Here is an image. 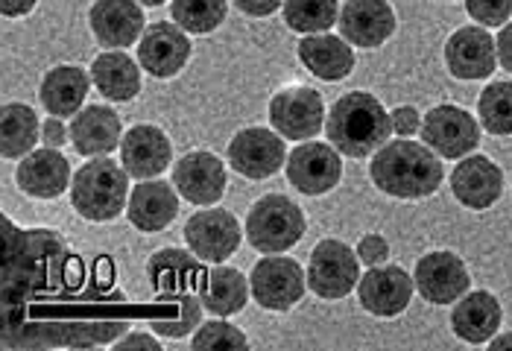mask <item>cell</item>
<instances>
[{
	"instance_id": "8",
	"label": "cell",
	"mask_w": 512,
	"mask_h": 351,
	"mask_svg": "<svg viewBox=\"0 0 512 351\" xmlns=\"http://www.w3.org/2000/svg\"><path fill=\"white\" fill-rule=\"evenodd\" d=\"M240 223L226 208H205L185 223V243L199 261L223 264L240 246Z\"/></svg>"
},
{
	"instance_id": "30",
	"label": "cell",
	"mask_w": 512,
	"mask_h": 351,
	"mask_svg": "<svg viewBox=\"0 0 512 351\" xmlns=\"http://www.w3.org/2000/svg\"><path fill=\"white\" fill-rule=\"evenodd\" d=\"M3 129V158H24L33 153L39 141V117L24 103H6L0 115Z\"/></svg>"
},
{
	"instance_id": "25",
	"label": "cell",
	"mask_w": 512,
	"mask_h": 351,
	"mask_svg": "<svg viewBox=\"0 0 512 351\" xmlns=\"http://www.w3.org/2000/svg\"><path fill=\"white\" fill-rule=\"evenodd\" d=\"M299 59L314 77L325 82H340L355 71L352 44L340 36H305L299 41Z\"/></svg>"
},
{
	"instance_id": "38",
	"label": "cell",
	"mask_w": 512,
	"mask_h": 351,
	"mask_svg": "<svg viewBox=\"0 0 512 351\" xmlns=\"http://www.w3.org/2000/svg\"><path fill=\"white\" fill-rule=\"evenodd\" d=\"M393 132H398L401 138H410L416 132H422V117L413 106H398L393 112Z\"/></svg>"
},
{
	"instance_id": "42",
	"label": "cell",
	"mask_w": 512,
	"mask_h": 351,
	"mask_svg": "<svg viewBox=\"0 0 512 351\" xmlns=\"http://www.w3.org/2000/svg\"><path fill=\"white\" fill-rule=\"evenodd\" d=\"M118 351H132V349H147V351H161V343L153 340V337H147V334H129L126 340H120Z\"/></svg>"
},
{
	"instance_id": "1",
	"label": "cell",
	"mask_w": 512,
	"mask_h": 351,
	"mask_svg": "<svg viewBox=\"0 0 512 351\" xmlns=\"http://www.w3.org/2000/svg\"><path fill=\"white\" fill-rule=\"evenodd\" d=\"M369 176L375 182L378 191L395 199H425L439 191L445 170L442 161L428 144H416V141H393L384 144L372 164H369Z\"/></svg>"
},
{
	"instance_id": "11",
	"label": "cell",
	"mask_w": 512,
	"mask_h": 351,
	"mask_svg": "<svg viewBox=\"0 0 512 351\" xmlns=\"http://www.w3.org/2000/svg\"><path fill=\"white\" fill-rule=\"evenodd\" d=\"M343 176V161L337 147L305 141L287 156V179L299 194L319 196L337 188Z\"/></svg>"
},
{
	"instance_id": "35",
	"label": "cell",
	"mask_w": 512,
	"mask_h": 351,
	"mask_svg": "<svg viewBox=\"0 0 512 351\" xmlns=\"http://www.w3.org/2000/svg\"><path fill=\"white\" fill-rule=\"evenodd\" d=\"M202 299H197L194 293H185V311L179 313L176 322H167V319H153V331L158 337H185L191 334L199 325V313H202Z\"/></svg>"
},
{
	"instance_id": "16",
	"label": "cell",
	"mask_w": 512,
	"mask_h": 351,
	"mask_svg": "<svg viewBox=\"0 0 512 351\" xmlns=\"http://www.w3.org/2000/svg\"><path fill=\"white\" fill-rule=\"evenodd\" d=\"M337 27L352 47L375 50L395 33V12L387 0H346Z\"/></svg>"
},
{
	"instance_id": "40",
	"label": "cell",
	"mask_w": 512,
	"mask_h": 351,
	"mask_svg": "<svg viewBox=\"0 0 512 351\" xmlns=\"http://www.w3.org/2000/svg\"><path fill=\"white\" fill-rule=\"evenodd\" d=\"M232 3L249 18H267L276 12L278 6H284V0H232Z\"/></svg>"
},
{
	"instance_id": "18",
	"label": "cell",
	"mask_w": 512,
	"mask_h": 351,
	"mask_svg": "<svg viewBox=\"0 0 512 351\" xmlns=\"http://www.w3.org/2000/svg\"><path fill=\"white\" fill-rule=\"evenodd\" d=\"M173 185L194 205H214L226 194V167L214 153L194 150L173 167Z\"/></svg>"
},
{
	"instance_id": "31",
	"label": "cell",
	"mask_w": 512,
	"mask_h": 351,
	"mask_svg": "<svg viewBox=\"0 0 512 351\" xmlns=\"http://www.w3.org/2000/svg\"><path fill=\"white\" fill-rule=\"evenodd\" d=\"M281 12H284V24L302 36L328 33L340 21L337 0H284Z\"/></svg>"
},
{
	"instance_id": "45",
	"label": "cell",
	"mask_w": 512,
	"mask_h": 351,
	"mask_svg": "<svg viewBox=\"0 0 512 351\" xmlns=\"http://www.w3.org/2000/svg\"><path fill=\"white\" fill-rule=\"evenodd\" d=\"M138 3H141V6H161L164 0H138Z\"/></svg>"
},
{
	"instance_id": "43",
	"label": "cell",
	"mask_w": 512,
	"mask_h": 351,
	"mask_svg": "<svg viewBox=\"0 0 512 351\" xmlns=\"http://www.w3.org/2000/svg\"><path fill=\"white\" fill-rule=\"evenodd\" d=\"M36 3H39V0H0V9H3L6 18H24V15L33 12Z\"/></svg>"
},
{
	"instance_id": "14",
	"label": "cell",
	"mask_w": 512,
	"mask_h": 351,
	"mask_svg": "<svg viewBox=\"0 0 512 351\" xmlns=\"http://www.w3.org/2000/svg\"><path fill=\"white\" fill-rule=\"evenodd\" d=\"M191 59V39L179 24L158 21L144 30L138 44V65L158 79L176 77Z\"/></svg>"
},
{
	"instance_id": "4",
	"label": "cell",
	"mask_w": 512,
	"mask_h": 351,
	"mask_svg": "<svg viewBox=\"0 0 512 351\" xmlns=\"http://www.w3.org/2000/svg\"><path fill=\"white\" fill-rule=\"evenodd\" d=\"M305 214L302 208L287 199V196H264L249 208L246 217V237L252 243V249L264 252V255H276L287 252L290 246H296L305 237Z\"/></svg>"
},
{
	"instance_id": "29",
	"label": "cell",
	"mask_w": 512,
	"mask_h": 351,
	"mask_svg": "<svg viewBox=\"0 0 512 351\" xmlns=\"http://www.w3.org/2000/svg\"><path fill=\"white\" fill-rule=\"evenodd\" d=\"M249 293H252L249 281L240 270H232V267H214L199 281V299L205 311L214 316H232L243 311L249 302Z\"/></svg>"
},
{
	"instance_id": "17",
	"label": "cell",
	"mask_w": 512,
	"mask_h": 351,
	"mask_svg": "<svg viewBox=\"0 0 512 351\" xmlns=\"http://www.w3.org/2000/svg\"><path fill=\"white\" fill-rule=\"evenodd\" d=\"M451 191L460 205L486 211L504 194V173L492 158L466 156L451 173Z\"/></svg>"
},
{
	"instance_id": "36",
	"label": "cell",
	"mask_w": 512,
	"mask_h": 351,
	"mask_svg": "<svg viewBox=\"0 0 512 351\" xmlns=\"http://www.w3.org/2000/svg\"><path fill=\"white\" fill-rule=\"evenodd\" d=\"M466 12L480 27H504L510 21L512 0H466Z\"/></svg>"
},
{
	"instance_id": "13",
	"label": "cell",
	"mask_w": 512,
	"mask_h": 351,
	"mask_svg": "<svg viewBox=\"0 0 512 351\" xmlns=\"http://www.w3.org/2000/svg\"><path fill=\"white\" fill-rule=\"evenodd\" d=\"M445 65L451 77L457 79H486L498 68V44L486 27H460L451 33L445 44Z\"/></svg>"
},
{
	"instance_id": "6",
	"label": "cell",
	"mask_w": 512,
	"mask_h": 351,
	"mask_svg": "<svg viewBox=\"0 0 512 351\" xmlns=\"http://www.w3.org/2000/svg\"><path fill=\"white\" fill-rule=\"evenodd\" d=\"M305 284L308 278L302 273L299 261L287 258V255H267L252 267V299L267 308V311H290L302 296H305Z\"/></svg>"
},
{
	"instance_id": "33",
	"label": "cell",
	"mask_w": 512,
	"mask_h": 351,
	"mask_svg": "<svg viewBox=\"0 0 512 351\" xmlns=\"http://www.w3.org/2000/svg\"><path fill=\"white\" fill-rule=\"evenodd\" d=\"M477 115L489 135H512V82H492L477 100Z\"/></svg>"
},
{
	"instance_id": "2",
	"label": "cell",
	"mask_w": 512,
	"mask_h": 351,
	"mask_svg": "<svg viewBox=\"0 0 512 351\" xmlns=\"http://www.w3.org/2000/svg\"><path fill=\"white\" fill-rule=\"evenodd\" d=\"M393 132V115L369 91L343 94L325 117L328 141L349 158H366L378 153Z\"/></svg>"
},
{
	"instance_id": "32",
	"label": "cell",
	"mask_w": 512,
	"mask_h": 351,
	"mask_svg": "<svg viewBox=\"0 0 512 351\" xmlns=\"http://www.w3.org/2000/svg\"><path fill=\"white\" fill-rule=\"evenodd\" d=\"M226 0H173L170 3V15L173 21L194 36L214 33L223 21H226Z\"/></svg>"
},
{
	"instance_id": "41",
	"label": "cell",
	"mask_w": 512,
	"mask_h": 351,
	"mask_svg": "<svg viewBox=\"0 0 512 351\" xmlns=\"http://www.w3.org/2000/svg\"><path fill=\"white\" fill-rule=\"evenodd\" d=\"M495 44H498V65H501L507 74H512V21L501 27Z\"/></svg>"
},
{
	"instance_id": "9",
	"label": "cell",
	"mask_w": 512,
	"mask_h": 351,
	"mask_svg": "<svg viewBox=\"0 0 512 351\" xmlns=\"http://www.w3.org/2000/svg\"><path fill=\"white\" fill-rule=\"evenodd\" d=\"M284 161H287L284 138L264 126L240 129L229 144V164L252 182L276 176Z\"/></svg>"
},
{
	"instance_id": "34",
	"label": "cell",
	"mask_w": 512,
	"mask_h": 351,
	"mask_svg": "<svg viewBox=\"0 0 512 351\" xmlns=\"http://www.w3.org/2000/svg\"><path fill=\"white\" fill-rule=\"evenodd\" d=\"M194 351H246L249 343L243 337V331H237L235 325L217 319V322H205L197 331V337L191 340Z\"/></svg>"
},
{
	"instance_id": "7",
	"label": "cell",
	"mask_w": 512,
	"mask_h": 351,
	"mask_svg": "<svg viewBox=\"0 0 512 351\" xmlns=\"http://www.w3.org/2000/svg\"><path fill=\"white\" fill-rule=\"evenodd\" d=\"M422 141L442 158H466L480 144V123L466 109L442 103L422 117Z\"/></svg>"
},
{
	"instance_id": "23",
	"label": "cell",
	"mask_w": 512,
	"mask_h": 351,
	"mask_svg": "<svg viewBox=\"0 0 512 351\" xmlns=\"http://www.w3.org/2000/svg\"><path fill=\"white\" fill-rule=\"evenodd\" d=\"M173 188L176 185H167L161 179L135 185V191L129 194V223L138 232H164L179 214V196Z\"/></svg>"
},
{
	"instance_id": "28",
	"label": "cell",
	"mask_w": 512,
	"mask_h": 351,
	"mask_svg": "<svg viewBox=\"0 0 512 351\" xmlns=\"http://www.w3.org/2000/svg\"><path fill=\"white\" fill-rule=\"evenodd\" d=\"M91 79H94L97 91L112 103L135 100L141 91V68L135 65L132 56H126L120 50L100 53L91 65Z\"/></svg>"
},
{
	"instance_id": "15",
	"label": "cell",
	"mask_w": 512,
	"mask_h": 351,
	"mask_svg": "<svg viewBox=\"0 0 512 351\" xmlns=\"http://www.w3.org/2000/svg\"><path fill=\"white\" fill-rule=\"evenodd\" d=\"M413 290H416V281L401 267H372L357 284V299L363 311L381 319H393L407 311Z\"/></svg>"
},
{
	"instance_id": "19",
	"label": "cell",
	"mask_w": 512,
	"mask_h": 351,
	"mask_svg": "<svg viewBox=\"0 0 512 351\" xmlns=\"http://www.w3.org/2000/svg\"><path fill=\"white\" fill-rule=\"evenodd\" d=\"M94 39L109 50H123L144 36V12L138 0H97L88 12Z\"/></svg>"
},
{
	"instance_id": "26",
	"label": "cell",
	"mask_w": 512,
	"mask_h": 351,
	"mask_svg": "<svg viewBox=\"0 0 512 351\" xmlns=\"http://www.w3.org/2000/svg\"><path fill=\"white\" fill-rule=\"evenodd\" d=\"M39 97L53 117H74L88 100V74L77 65H59L44 74Z\"/></svg>"
},
{
	"instance_id": "20",
	"label": "cell",
	"mask_w": 512,
	"mask_h": 351,
	"mask_svg": "<svg viewBox=\"0 0 512 351\" xmlns=\"http://www.w3.org/2000/svg\"><path fill=\"white\" fill-rule=\"evenodd\" d=\"M170 158H173V147H170L167 135L150 123L129 129L120 141V164L135 179L161 176L170 167Z\"/></svg>"
},
{
	"instance_id": "37",
	"label": "cell",
	"mask_w": 512,
	"mask_h": 351,
	"mask_svg": "<svg viewBox=\"0 0 512 351\" xmlns=\"http://www.w3.org/2000/svg\"><path fill=\"white\" fill-rule=\"evenodd\" d=\"M387 255H390V246H387V240L381 234H366L357 243V258L366 267H381L387 261Z\"/></svg>"
},
{
	"instance_id": "3",
	"label": "cell",
	"mask_w": 512,
	"mask_h": 351,
	"mask_svg": "<svg viewBox=\"0 0 512 351\" xmlns=\"http://www.w3.org/2000/svg\"><path fill=\"white\" fill-rule=\"evenodd\" d=\"M71 202L79 217L91 223L115 220L123 205H129V173L112 158L97 156L82 164L71 182Z\"/></svg>"
},
{
	"instance_id": "24",
	"label": "cell",
	"mask_w": 512,
	"mask_h": 351,
	"mask_svg": "<svg viewBox=\"0 0 512 351\" xmlns=\"http://www.w3.org/2000/svg\"><path fill=\"white\" fill-rule=\"evenodd\" d=\"M501 302L486 293V290H477V293H466L463 299H457L454 311H451V331L466 340L469 346H483L486 340H492L501 328Z\"/></svg>"
},
{
	"instance_id": "10",
	"label": "cell",
	"mask_w": 512,
	"mask_h": 351,
	"mask_svg": "<svg viewBox=\"0 0 512 351\" xmlns=\"http://www.w3.org/2000/svg\"><path fill=\"white\" fill-rule=\"evenodd\" d=\"M325 106L314 88H287L270 100V123L287 141H311L322 132Z\"/></svg>"
},
{
	"instance_id": "5",
	"label": "cell",
	"mask_w": 512,
	"mask_h": 351,
	"mask_svg": "<svg viewBox=\"0 0 512 351\" xmlns=\"http://www.w3.org/2000/svg\"><path fill=\"white\" fill-rule=\"evenodd\" d=\"M360 284V258L340 240H319L308 261V287L325 302L346 299Z\"/></svg>"
},
{
	"instance_id": "21",
	"label": "cell",
	"mask_w": 512,
	"mask_h": 351,
	"mask_svg": "<svg viewBox=\"0 0 512 351\" xmlns=\"http://www.w3.org/2000/svg\"><path fill=\"white\" fill-rule=\"evenodd\" d=\"M123 141V123L112 106H82L71 123V144L79 156L115 153Z\"/></svg>"
},
{
	"instance_id": "12",
	"label": "cell",
	"mask_w": 512,
	"mask_h": 351,
	"mask_svg": "<svg viewBox=\"0 0 512 351\" xmlns=\"http://www.w3.org/2000/svg\"><path fill=\"white\" fill-rule=\"evenodd\" d=\"M416 290L431 305H454L472 287V275L454 252H431L416 264Z\"/></svg>"
},
{
	"instance_id": "22",
	"label": "cell",
	"mask_w": 512,
	"mask_h": 351,
	"mask_svg": "<svg viewBox=\"0 0 512 351\" xmlns=\"http://www.w3.org/2000/svg\"><path fill=\"white\" fill-rule=\"evenodd\" d=\"M18 188L33 199H56L65 194V188L74 182L71 179V164L56 147H47L39 153L21 158L18 173H15Z\"/></svg>"
},
{
	"instance_id": "27",
	"label": "cell",
	"mask_w": 512,
	"mask_h": 351,
	"mask_svg": "<svg viewBox=\"0 0 512 351\" xmlns=\"http://www.w3.org/2000/svg\"><path fill=\"white\" fill-rule=\"evenodd\" d=\"M147 278H150L153 290L161 296H179V293H191L197 287L202 281V270L191 252L161 249L147 264Z\"/></svg>"
},
{
	"instance_id": "39",
	"label": "cell",
	"mask_w": 512,
	"mask_h": 351,
	"mask_svg": "<svg viewBox=\"0 0 512 351\" xmlns=\"http://www.w3.org/2000/svg\"><path fill=\"white\" fill-rule=\"evenodd\" d=\"M65 117H53L50 115V120H44L41 123V138H44V144L47 147H65V141L71 138V129H65V123H62Z\"/></svg>"
},
{
	"instance_id": "44",
	"label": "cell",
	"mask_w": 512,
	"mask_h": 351,
	"mask_svg": "<svg viewBox=\"0 0 512 351\" xmlns=\"http://www.w3.org/2000/svg\"><path fill=\"white\" fill-rule=\"evenodd\" d=\"M489 349H492V351L512 349V331H507V334H501V337H492V340H489Z\"/></svg>"
}]
</instances>
